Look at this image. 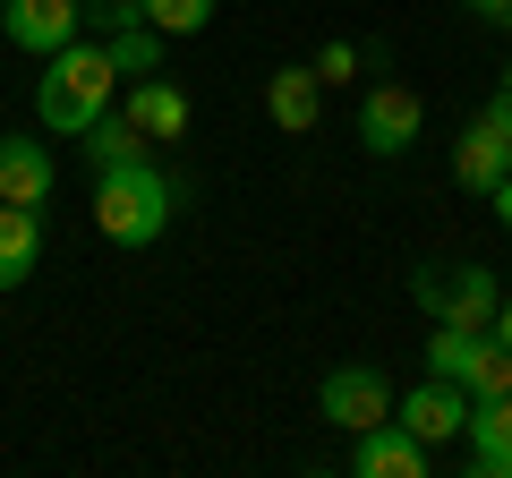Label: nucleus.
<instances>
[{"instance_id": "obj_1", "label": "nucleus", "mask_w": 512, "mask_h": 478, "mask_svg": "<svg viewBox=\"0 0 512 478\" xmlns=\"http://www.w3.org/2000/svg\"><path fill=\"white\" fill-rule=\"evenodd\" d=\"M111 94H120V69H111V52L94 35H77V43H60L52 60H43V77H35V120L52 137H86L94 120L111 111Z\"/></svg>"}, {"instance_id": "obj_2", "label": "nucleus", "mask_w": 512, "mask_h": 478, "mask_svg": "<svg viewBox=\"0 0 512 478\" xmlns=\"http://www.w3.org/2000/svg\"><path fill=\"white\" fill-rule=\"evenodd\" d=\"M171 205H180V188L154 163H120V171L94 180V231H103L111 248H154V239L171 231Z\"/></svg>"}, {"instance_id": "obj_3", "label": "nucleus", "mask_w": 512, "mask_h": 478, "mask_svg": "<svg viewBox=\"0 0 512 478\" xmlns=\"http://www.w3.org/2000/svg\"><path fill=\"white\" fill-rule=\"evenodd\" d=\"M410 291H419V308L436 325H470V333H495V308H504V282L487 265H427Z\"/></svg>"}, {"instance_id": "obj_4", "label": "nucleus", "mask_w": 512, "mask_h": 478, "mask_svg": "<svg viewBox=\"0 0 512 478\" xmlns=\"http://www.w3.org/2000/svg\"><path fill=\"white\" fill-rule=\"evenodd\" d=\"M86 35L111 52L120 77H154V69H163V43H171L137 0H86Z\"/></svg>"}, {"instance_id": "obj_5", "label": "nucleus", "mask_w": 512, "mask_h": 478, "mask_svg": "<svg viewBox=\"0 0 512 478\" xmlns=\"http://www.w3.org/2000/svg\"><path fill=\"white\" fill-rule=\"evenodd\" d=\"M419 129H427V103H419V86H402V77H376V86L359 94V146H367V154L402 163V154L419 146Z\"/></svg>"}, {"instance_id": "obj_6", "label": "nucleus", "mask_w": 512, "mask_h": 478, "mask_svg": "<svg viewBox=\"0 0 512 478\" xmlns=\"http://www.w3.org/2000/svg\"><path fill=\"white\" fill-rule=\"evenodd\" d=\"M504 171H512V77H504V94L478 111L470 129H461V146H453V180L470 188V197H495Z\"/></svg>"}, {"instance_id": "obj_7", "label": "nucleus", "mask_w": 512, "mask_h": 478, "mask_svg": "<svg viewBox=\"0 0 512 478\" xmlns=\"http://www.w3.org/2000/svg\"><path fill=\"white\" fill-rule=\"evenodd\" d=\"M316 410H325V427H342V436H367V427L393 419V385H384L376 368H325V393H316Z\"/></svg>"}, {"instance_id": "obj_8", "label": "nucleus", "mask_w": 512, "mask_h": 478, "mask_svg": "<svg viewBox=\"0 0 512 478\" xmlns=\"http://www.w3.org/2000/svg\"><path fill=\"white\" fill-rule=\"evenodd\" d=\"M77 26H86V0H0V43H18L35 60L77 43Z\"/></svg>"}, {"instance_id": "obj_9", "label": "nucleus", "mask_w": 512, "mask_h": 478, "mask_svg": "<svg viewBox=\"0 0 512 478\" xmlns=\"http://www.w3.org/2000/svg\"><path fill=\"white\" fill-rule=\"evenodd\" d=\"M350 470H359V478H427V470H436V444H419L402 419H384V427H367V436H359Z\"/></svg>"}, {"instance_id": "obj_10", "label": "nucleus", "mask_w": 512, "mask_h": 478, "mask_svg": "<svg viewBox=\"0 0 512 478\" xmlns=\"http://www.w3.org/2000/svg\"><path fill=\"white\" fill-rule=\"evenodd\" d=\"M393 419H402L419 444H444V436H461V427H470V393L444 385V376H427V385H410L402 402H393Z\"/></svg>"}, {"instance_id": "obj_11", "label": "nucleus", "mask_w": 512, "mask_h": 478, "mask_svg": "<svg viewBox=\"0 0 512 478\" xmlns=\"http://www.w3.org/2000/svg\"><path fill=\"white\" fill-rule=\"evenodd\" d=\"M120 111L137 120L146 146H180V137H188V94L171 86V77H137V86L120 94Z\"/></svg>"}, {"instance_id": "obj_12", "label": "nucleus", "mask_w": 512, "mask_h": 478, "mask_svg": "<svg viewBox=\"0 0 512 478\" xmlns=\"http://www.w3.org/2000/svg\"><path fill=\"white\" fill-rule=\"evenodd\" d=\"M265 111H274V129L308 137L316 120H325V77H316V60H291V69L265 77Z\"/></svg>"}, {"instance_id": "obj_13", "label": "nucleus", "mask_w": 512, "mask_h": 478, "mask_svg": "<svg viewBox=\"0 0 512 478\" xmlns=\"http://www.w3.org/2000/svg\"><path fill=\"white\" fill-rule=\"evenodd\" d=\"M60 171H52V146L43 137H0V197L9 205H52Z\"/></svg>"}, {"instance_id": "obj_14", "label": "nucleus", "mask_w": 512, "mask_h": 478, "mask_svg": "<svg viewBox=\"0 0 512 478\" xmlns=\"http://www.w3.org/2000/svg\"><path fill=\"white\" fill-rule=\"evenodd\" d=\"M470 470L478 478H512V393H495V402H470Z\"/></svg>"}, {"instance_id": "obj_15", "label": "nucleus", "mask_w": 512, "mask_h": 478, "mask_svg": "<svg viewBox=\"0 0 512 478\" xmlns=\"http://www.w3.org/2000/svg\"><path fill=\"white\" fill-rule=\"evenodd\" d=\"M43 257V205H9L0 197V291H18Z\"/></svg>"}, {"instance_id": "obj_16", "label": "nucleus", "mask_w": 512, "mask_h": 478, "mask_svg": "<svg viewBox=\"0 0 512 478\" xmlns=\"http://www.w3.org/2000/svg\"><path fill=\"white\" fill-rule=\"evenodd\" d=\"M146 137H137V120H128V111H103V120H94L86 129V163H94V180H103V171H120V163H146Z\"/></svg>"}, {"instance_id": "obj_17", "label": "nucleus", "mask_w": 512, "mask_h": 478, "mask_svg": "<svg viewBox=\"0 0 512 478\" xmlns=\"http://www.w3.org/2000/svg\"><path fill=\"white\" fill-rule=\"evenodd\" d=\"M461 393H470V402H495V393H512V350L495 342V333H470V359H461Z\"/></svg>"}, {"instance_id": "obj_18", "label": "nucleus", "mask_w": 512, "mask_h": 478, "mask_svg": "<svg viewBox=\"0 0 512 478\" xmlns=\"http://www.w3.org/2000/svg\"><path fill=\"white\" fill-rule=\"evenodd\" d=\"M137 9H146V18L163 26L171 43H180V35H205V26H214V0H137Z\"/></svg>"}, {"instance_id": "obj_19", "label": "nucleus", "mask_w": 512, "mask_h": 478, "mask_svg": "<svg viewBox=\"0 0 512 478\" xmlns=\"http://www.w3.org/2000/svg\"><path fill=\"white\" fill-rule=\"evenodd\" d=\"M350 69H359V52H350V43H325V52H316V77H325V86H333V77H350Z\"/></svg>"}, {"instance_id": "obj_20", "label": "nucleus", "mask_w": 512, "mask_h": 478, "mask_svg": "<svg viewBox=\"0 0 512 478\" xmlns=\"http://www.w3.org/2000/svg\"><path fill=\"white\" fill-rule=\"evenodd\" d=\"M470 18H487V26H512V0H461Z\"/></svg>"}, {"instance_id": "obj_21", "label": "nucleus", "mask_w": 512, "mask_h": 478, "mask_svg": "<svg viewBox=\"0 0 512 478\" xmlns=\"http://www.w3.org/2000/svg\"><path fill=\"white\" fill-rule=\"evenodd\" d=\"M495 214H504V231H512V171L495 180Z\"/></svg>"}, {"instance_id": "obj_22", "label": "nucleus", "mask_w": 512, "mask_h": 478, "mask_svg": "<svg viewBox=\"0 0 512 478\" xmlns=\"http://www.w3.org/2000/svg\"><path fill=\"white\" fill-rule=\"evenodd\" d=\"M495 342L512 350V291H504V308H495Z\"/></svg>"}]
</instances>
